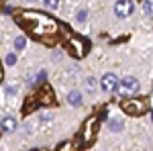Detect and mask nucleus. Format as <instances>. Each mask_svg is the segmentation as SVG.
Wrapping results in <instances>:
<instances>
[{"instance_id": "17", "label": "nucleus", "mask_w": 153, "mask_h": 151, "mask_svg": "<svg viewBox=\"0 0 153 151\" xmlns=\"http://www.w3.org/2000/svg\"><path fill=\"white\" fill-rule=\"evenodd\" d=\"M143 10L145 14H151V0H143Z\"/></svg>"}, {"instance_id": "21", "label": "nucleus", "mask_w": 153, "mask_h": 151, "mask_svg": "<svg viewBox=\"0 0 153 151\" xmlns=\"http://www.w3.org/2000/svg\"><path fill=\"white\" fill-rule=\"evenodd\" d=\"M51 118H53V116L49 115V112H43V115H41V121H43V123H47V121H51Z\"/></svg>"}, {"instance_id": "13", "label": "nucleus", "mask_w": 153, "mask_h": 151, "mask_svg": "<svg viewBox=\"0 0 153 151\" xmlns=\"http://www.w3.org/2000/svg\"><path fill=\"white\" fill-rule=\"evenodd\" d=\"M57 151H76V145H74L71 141H63V145H61Z\"/></svg>"}, {"instance_id": "2", "label": "nucleus", "mask_w": 153, "mask_h": 151, "mask_svg": "<svg viewBox=\"0 0 153 151\" xmlns=\"http://www.w3.org/2000/svg\"><path fill=\"white\" fill-rule=\"evenodd\" d=\"M53 100H55V98H53V90H51L49 86H43V88H39V90L33 94V98L27 100L23 112L29 115V110H35V106H49V104H53Z\"/></svg>"}, {"instance_id": "18", "label": "nucleus", "mask_w": 153, "mask_h": 151, "mask_svg": "<svg viewBox=\"0 0 153 151\" xmlns=\"http://www.w3.org/2000/svg\"><path fill=\"white\" fill-rule=\"evenodd\" d=\"M16 90H19V86H16V84H8V86H6V94H16Z\"/></svg>"}, {"instance_id": "4", "label": "nucleus", "mask_w": 153, "mask_h": 151, "mask_svg": "<svg viewBox=\"0 0 153 151\" xmlns=\"http://www.w3.org/2000/svg\"><path fill=\"white\" fill-rule=\"evenodd\" d=\"M88 41L86 39H82V37H76L71 35L70 37V43H68V49H70V53L74 55V57H84L86 53H88Z\"/></svg>"}, {"instance_id": "15", "label": "nucleus", "mask_w": 153, "mask_h": 151, "mask_svg": "<svg viewBox=\"0 0 153 151\" xmlns=\"http://www.w3.org/2000/svg\"><path fill=\"white\" fill-rule=\"evenodd\" d=\"M108 127H110V131L118 133V131H123V123H120V121H112V123H110Z\"/></svg>"}, {"instance_id": "6", "label": "nucleus", "mask_w": 153, "mask_h": 151, "mask_svg": "<svg viewBox=\"0 0 153 151\" xmlns=\"http://www.w3.org/2000/svg\"><path fill=\"white\" fill-rule=\"evenodd\" d=\"M117 90H118V94H123V96H133L135 92H139V82L135 80L133 76H127V78H123V80L118 82Z\"/></svg>"}, {"instance_id": "7", "label": "nucleus", "mask_w": 153, "mask_h": 151, "mask_svg": "<svg viewBox=\"0 0 153 151\" xmlns=\"http://www.w3.org/2000/svg\"><path fill=\"white\" fill-rule=\"evenodd\" d=\"M135 10V4H133V0H118L117 4H114V12H117V16L120 19H125V16H131Z\"/></svg>"}, {"instance_id": "1", "label": "nucleus", "mask_w": 153, "mask_h": 151, "mask_svg": "<svg viewBox=\"0 0 153 151\" xmlns=\"http://www.w3.org/2000/svg\"><path fill=\"white\" fill-rule=\"evenodd\" d=\"M16 21L23 25L25 29H29L31 35L35 37H51L59 31V25L51 16L41 14V12H19Z\"/></svg>"}, {"instance_id": "12", "label": "nucleus", "mask_w": 153, "mask_h": 151, "mask_svg": "<svg viewBox=\"0 0 153 151\" xmlns=\"http://www.w3.org/2000/svg\"><path fill=\"white\" fill-rule=\"evenodd\" d=\"M96 86H98L96 78H88V80H86V90H88V92H96Z\"/></svg>"}, {"instance_id": "22", "label": "nucleus", "mask_w": 153, "mask_h": 151, "mask_svg": "<svg viewBox=\"0 0 153 151\" xmlns=\"http://www.w3.org/2000/svg\"><path fill=\"white\" fill-rule=\"evenodd\" d=\"M2 78H4V71H2V68H0V82H2Z\"/></svg>"}, {"instance_id": "14", "label": "nucleus", "mask_w": 153, "mask_h": 151, "mask_svg": "<svg viewBox=\"0 0 153 151\" xmlns=\"http://www.w3.org/2000/svg\"><path fill=\"white\" fill-rule=\"evenodd\" d=\"M25 45H27V39H25V37H16V39H14V47H16V49H25Z\"/></svg>"}, {"instance_id": "20", "label": "nucleus", "mask_w": 153, "mask_h": 151, "mask_svg": "<svg viewBox=\"0 0 153 151\" xmlns=\"http://www.w3.org/2000/svg\"><path fill=\"white\" fill-rule=\"evenodd\" d=\"M86 16H88L86 10H78V14H76V19H78V21H86Z\"/></svg>"}, {"instance_id": "10", "label": "nucleus", "mask_w": 153, "mask_h": 151, "mask_svg": "<svg viewBox=\"0 0 153 151\" xmlns=\"http://www.w3.org/2000/svg\"><path fill=\"white\" fill-rule=\"evenodd\" d=\"M68 102L74 104V106H80V104H82V94H80V92H70V94H68Z\"/></svg>"}, {"instance_id": "8", "label": "nucleus", "mask_w": 153, "mask_h": 151, "mask_svg": "<svg viewBox=\"0 0 153 151\" xmlns=\"http://www.w3.org/2000/svg\"><path fill=\"white\" fill-rule=\"evenodd\" d=\"M117 86H118V80L114 74H104L102 76V88H104L106 92H114Z\"/></svg>"}, {"instance_id": "3", "label": "nucleus", "mask_w": 153, "mask_h": 151, "mask_svg": "<svg viewBox=\"0 0 153 151\" xmlns=\"http://www.w3.org/2000/svg\"><path fill=\"white\" fill-rule=\"evenodd\" d=\"M96 133H98V118H96V116H90V118L84 123L82 131H80L82 143L84 145H90V143L96 139Z\"/></svg>"}, {"instance_id": "5", "label": "nucleus", "mask_w": 153, "mask_h": 151, "mask_svg": "<svg viewBox=\"0 0 153 151\" xmlns=\"http://www.w3.org/2000/svg\"><path fill=\"white\" fill-rule=\"evenodd\" d=\"M123 110H125L127 115L139 116V115H143V112L147 110V102L141 100V98H129V100L123 102Z\"/></svg>"}, {"instance_id": "9", "label": "nucleus", "mask_w": 153, "mask_h": 151, "mask_svg": "<svg viewBox=\"0 0 153 151\" xmlns=\"http://www.w3.org/2000/svg\"><path fill=\"white\" fill-rule=\"evenodd\" d=\"M0 129H2L4 133H12V131H16V121H14L12 116H6V118H2Z\"/></svg>"}, {"instance_id": "16", "label": "nucleus", "mask_w": 153, "mask_h": 151, "mask_svg": "<svg viewBox=\"0 0 153 151\" xmlns=\"http://www.w3.org/2000/svg\"><path fill=\"white\" fill-rule=\"evenodd\" d=\"M4 61H6V65H14V63H16V55H14V53H8Z\"/></svg>"}, {"instance_id": "19", "label": "nucleus", "mask_w": 153, "mask_h": 151, "mask_svg": "<svg viewBox=\"0 0 153 151\" xmlns=\"http://www.w3.org/2000/svg\"><path fill=\"white\" fill-rule=\"evenodd\" d=\"M59 0H45V6H49V8H57Z\"/></svg>"}, {"instance_id": "11", "label": "nucleus", "mask_w": 153, "mask_h": 151, "mask_svg": "<svg viewBox=\"0 0 153 151\" xmlns=\"http://www.w3.org/2000/svg\"><path fill=\"white\" fill-rule=\"evenodd\" d=\"M45 78H47V71H45V70H41L39 74H37V76L29 78V84H39V82H43V80H45Z\"/></svg>"}]
</instances>
